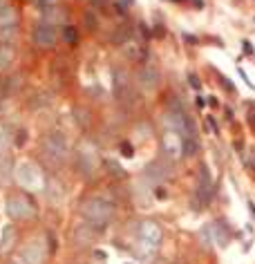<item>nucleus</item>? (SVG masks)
Returning a JSON list of instances; mask_svg holds the SVG:
<instances>
[{
	"mask_svg": "<svg viewBox=\"0 0 255 264\" xmlns=\"http://www.w3.org/2000/svg\"><path fill=\"white\" fill-rule=\"evenodd\" d=\"M81 215L90 226H94L99 231V228H105L115 220V206L103 197H90L81 204Z\"/></svg>",
	"mask_w": 255,
	"mask_h": 264,
	"instance_id": "f257e3e1",
	"label": "nucleus"
},
{
	"mask_svg": "<svg viewBox=\"0 0 255 264\" xmlns=\"http://www.w3.org/2000/svg\"><path fill=\"white\" fill-rule=\"evenodd\" d=\"M5 211H7L11 222H20L36 215V204L27 193H11L7 197V204H5Z\"/></svg>",
	"mask_w": 255,
	"mask_h": 264,
	"instance_id": "f03ea898",
	"label": "nucleus"
},
{
	"mask_svg": "<svg viewBox=\"0 0 255 264\" xmlns=\"http://www.w3.org/2000/svg\"><path fill=\"white\" fill-rule=\"evenodd\" d=\"M43 153H45L47 159H52L54 164H61V161L67 157V153H70L67 137L63 132H59V130H52L43 141Z\"/></svg>",
	"mask_w": 255,
	"mask_h": 264,
	"instance_id": "7ed1b4c3",
	"label": "nucleus"
},
{
	"mask_svg": "<svg viewBox=\"0 0 255 264\" xmlns=\"http://www.w3.org/2000/svg\"><path fill=\"white\" fill-rule=\"evenodd\" d=\"M137 238H139V244L144 246L148 253H152V251L161 244L163 231H161V226L155 220H144L139 224V228H137Z\"/></svg>",
	"mask_w": 255,
	"mask_h": 264,
	"instance_id": "20e7f679",
	"label": "nucleus"
},
{
	"mask_svg": "<svg viewBox=\"0 0 255 264\" xmlns=\"http://www.w3.org/2000/svg\"><path fill=\"white\" fill-rule=\"evenodd\" d=\"M18 14H16L14 5H7L3 11H0V43H14L16 36H18Z\"/></svg>",
	"mask_w": 255,
	"mask_h": 264,
	"instance_id": "39448f33",
	"label": "nucleus"
},
{
	"mask_svg": "<svg viewBox=\"0 0 255 264\" xmlns=\"http://www.w3.org/2000/svg\"><path fill=\"white\" fill-rule=\"evenodd\" d=\"M34 43L41 49H54L56 43H59V30L54 27V22L45 20L41 25H36V30H34Z\"/></svg>",
	"mask_w": 255,
	"mask_h": 264,
	"instance_id": "423d86ee",
	"label": "nucleus"
},
{
	"mask_svg": "<svg viewBox=\"0 0 255 264\" xmlns=\"http://www.w3.org/2000/svg\"><path fill=\"white\" fill-rule=\"evenodd\" d=\"M45 255H47V251H45V244L41 242V240H36V242L27 244L25 249H22V253L18 260L22 264H43Z\"/></svg>",
	"mask_w": 255,
	"mask_h": 264,
	"instance_id": "0eeeda50",
	"label": "nucleus"
},
{
	"mask_svg": "<svg viewBox=\"0 0 255 264\" xmlns=\"http://www.w3.org/2000/svg\"><path fill=\"white\" fill-rule=\"evenodd\" d=\"M94 238H96V228L90 226L88 222L76 224V226H74V233H72V240H74L76 246H88V244H92Z\"/></svg>",
	"mask_w": 255,
	"mask_h": 264,
	"instance_id": "6e6552de",
	"label": "nucleus"
},
{
	"mask_svg": "<svg viewBox=\"0 0 255 264\" xmlns=\"http://www.w3.org/2000/svg\"><path fill=\"white\" fill-rule=\"evenodd\" d=\"M115 94L119 101H126L130 97V78L123 67H117L115 70Z\"/></svg>",
	"mask_w": 255,
	"mask_h": 264,
	"instance_id": "1a4fd4ad",
	"label": "nucleus"
},
{
	"mask_svg": "<svg viewBox=\"0 0 255 264\" xmlns=\"http://www.w3.org/2000/svg\"><path fill=\"white\" fill-rule=\"evenodd\" d=\"M159 70H157L155 65H144L139 70V83L144 85L146 90H155L159 85Z\"/></svg>",
	"mask_w": 255,
	"mask_h": 264,
	"instance_id": "9d476101",
	"label": "nucleus"
},
{
	"mask_svg": "<svg viewBox=\"0 0 255 264\" xmlns=\"http://www.w3.org/2000/svg\"><path fill=\"white\" fill-rule=\"evenodd\" d=\"M163 150H166V155H170V159H175V157L179 155L181 150V137L177 132L168 130L166 134H163Z\"/></svg>",
	"mask_w": 255,
	"mask_h": 264,
	"instance_id": "9b49d317",
	"label": "nucleus"
},
{
	"mask_svg": "<svg viewBox=\"0 0 255 264\" xmlns=\"http://www.w3.org/2000/svg\"><path fill=\"white\" fill-rule=\"evenodd\" d=\"M14 45L9 43H0V72H7L11 63H14Z\"/></svg>",
	"mask_w": 255,
	"mask_h": 264,
	"instance_id": "f8f14e48",
	"label": "nucleus"
},
{
	"mask_svg": "<svg viewBox=\"0 0 255 264\" xmlns=\"http://www.w3.org/2000/svg\"><path fill=\"white\" fill-rule=\"evenodd\" d=\"M208 233L217 240V244H226V242H229V228H226L222 222L211 224V226H208Z\"/></svg>",
	"mask_w": 255,
	"mask_h": 264,
	"instance_id": "ddd939ff",
	"label": "nucleus"
},
{
	"mask_svg": "<svg viewBox=\"0 0 255 264\" xmlns=\"http://www.w3.org/2000/svg\"><path fill=\"white\" fill-rule=\"evenodd\" d=\"M14 240H16V228H14V226H7V228L3 231V242H0V255L7 253V246L14 244Z\"/></svg>",
	"mask_w": 255,
	"mask_h": 264,
	"instance_id": "4468645a",
	"label": "nucleus"
},
{
	"mask_svg": "<svg viewBox=\"0 0 255 264\" xmlns=\"http://www.w3.org/2000/svg\"><path fill=\"white\" fill-rule=\"evenodd\" d=\"M63 41H65L67 45H76V43H78V32H76L72 25H65V27H63Z\"/></svg>",
	"mask_w": 255,
	"mask_h": 264,
	"instance_id": "2eb2a0df",
	"label": "nucleus"
},
{
	"mask_svg": "<svg viewBox=\"0 0 255 264\" xmlns=\"http://www.w3.org/2000/svg\"><path fill=\"white\" fill-rule=\"evenodd\" d=\"M107 168H110L112 175H119V177H126V170H121V166L115 164V161H107Z\"/></svg>",
	"mask_w": 255,
	"mask_h": 264,
	"instance_id": "dca6fc26",
	"label": "nucleus"
},
{
	"mask_svg": "<svg viewBox=\"0 0 255 264\" xmlns=\"http://www.w3.org/2000/svg\"><path fill=\"white\" fill-rule=\"evenodd\" d=\"M38 7H41V9H49V7H54V0H38Z\"/></svg>",
	"mask_w": 255,
	"mask_h": 264,
	"instance_id": "f3484780",
	"label": "nucleus"
},
{
	"mask_svg": "<svg viewBox=\"0 0 255 264\" xmlns=\"http://www.w3.org/2000/svg\"><path fill=\"white\" fill-rule=\"evenodd\" d=\"M121 150H123V155H126V157H132V145H130V143L123 141L121 143Z\"/></svg>",
	"mask_w": 255,
	"mask_h": 264,
	"instance_id": "a211bd4d",
	"label": "nucleus"
},
{
	"mask_svg": "<svg viewBox=\"0 0 255 264\" xmlns=\"http://www.w3.org/2000/svg\"><path fill=\"white\" fill-rule=\"evenodd\" d=\"M190 83H192V87H200V81H197V76H190Z\"/></svg>",
	"mask_w": 255,
	"mask_h": 264,
	"instance_id": "6ab92c4d",
	"label": "nucleus"
},
{
	"mask_svg": "<svg viewBox=\"0 0 255 264\" xmlns=\"http://www.w3.org/2000/svg\"><path fill=\"white\" fill-rule=\"evenodd\" d=\"M7 5H9V0H0V11H3L5 7H7Z\"/></svg>",
	"mask_w": 255,
	"mask_h": 264,
	"instance_id": "aec40b11",
	"label": "nucleus"
},
{
	"mask_svg": "<svg viewBox=\"0 0 255 264\" xmlns=\"http://www.w3.org/2000/svg\"><path fill=\"white\" fill-rule=\"evenodd\" d=\"M9 264H22L20 260H14V262H9Z\"/></svg>",
	"mask_w": 255,
	"mask_h": 264,
	"instance_id": "412c9836",
	"label": "nucleus"
}]
</instances>
